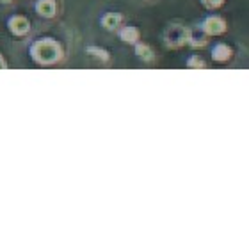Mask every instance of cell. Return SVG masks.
Segmentation results:
<instances>
[{"instance_id":"9","label":"cell","mask_w":249,"mask_h":249,"mask_svg":"<svg viewBox=\"0 0 249 249\" xmlns=\"http://www.w3.org/2000/svg\"><path fill=\"white\" fill-rule=\"evenodd\" d=\"M135 55L139 59H142L144 62L153 61V57H155V53H153L150 45H144V43H139V41L135 43Z\"/></svg>"},{"instance_id":"10","label":"cell","mask_w":249,"mask_h":249,"mask_svg":"<svg viewBox=\"0 0 249 249\" xmlns=\"http://www.w3.org/2000/svg\"><path fill=\"white\" fill-rule=\"evenodd\" d=\"M86 52H88L89 55H93V57L100 59V61H104V62L109 61V52H107L105 48H100V47H88V48H86Z\"/></svg>"},{"instance_id":"1","label":"cell","mask_w":249,"mask_h":249,"mask_svg":"<svg viewBox=\"0 0 249 249\" xmlns=\"http://www.w3.org/2000/svg\"><path fill=\"white\" fill-rule=\"evenodd\" d=\"M29 53L36 64L48 66V64H55L62 57V48L53 37H41L32 43Z\"/></svg>"},{"instance_id":"8","label":"cell","mask_w":249,"mask_h":249,"mask_svg":"<svg viewBox=\"0 0 249 249\" xmlns=\"http://www.w3.org/2000/svg\"><path fill=\"white\" fill-rule=\"evenodd\" d=\"M120 37L123 43H128V45H135V43L139 41L141 37V32L137 27L134 25H124L123 29L120 31Z\"/></svg>"},{"instance_id":"6","label":"cell","mask_w":249,"mask_h":249,"mask_svg":"<svg viewBox=\"0 0 249 249\" xmlns=\"http://www.w3.org/2000/svg\"><path fill=\"white\" fill-rule=\"evenodd\" d=\"M212 59L215 62H226L231 59L233 55V50L228 47V45H224V43H217V45H213L212 47Z\"/></svg>"},{"instance_id":"7","label":"cell","mask_w":249,"mask_h":249,"mask_svg":"<svg viewBox=\"0 0 249 249\" xmlns=\"http://www.w3.org/2000/svg\"><path fill=\"white\" fill-rule=\"evenodd\" d=\"M121 21H123V16L120 15V13H105L102 18H100V25L104 27V29H107V31H114V29H118V27L121 25Z\"/></svg>"},{"instance_id":"13","label":"cell","mask_w":249,"mask_h":249,"mask_svg":"<svg viewBox=\"0 0 249 249\" xmlns=\"http://www.w3.org/2000/svg\"><path fill=\"white\" fill-rule=\"evenodd\" d=\"M207 9H217L224 4V0H199Z\"/></svg>"},{"instance_id":"2","label":"cell","mask_w":249,"mask_h":249,"mask_svg":"<svg viewBox=\"0 0 249 249\" xmlns=\"http://www.w3.org/2000/svg\"><path fill=\"white\" fill-rule=\"evenodd\" d=\"M192 32L182 25H173L167 29L166 32V45L171 48L183 47V45H189V39H191Z\"/></svg>"},{"instance_id":"14","label":"cell","mask_w":249,"mask_h":249,"mask_svg":"<svg viewBox=\"0 0 249 249\" xmlns=\"http://www.w3.org/2000/svg\"><path fill=\"white\" fill-rule=\"evenodd\" d=\"M7 68V62H5V59L2 57V53H0V70H5Z\"/></svg>"},{"instance_id":"5","label":"cell","mask_w":249,"mask_h":249,"mask_svg":"<svg viewBox=\"0 0 249 249\" xmlns=\"http://www.w3.org/2000/svg\"><path fill=\"white\" fill-rule=\"evenodd\" d=\"M36 13L43 18H53L57 13V4L55 0H37L36 2Z\"/></svg>"},{"instance_id":"15","label":"cell","mask_w":249,"mask_h":249,"mask_svg":"<svg viewBox=\"0 0 249 249\" xmlns=\"http://www.w3.org/2000/svg\"><path fill=\"white\" fill-rule=\"evenodd\" d=\"M2 4H9V2H13V0H0Z\"/></svg>"},{"instance_id":"4","label":"cell","mask_w":249,"mask_h":249,"mask_svg":"<svg viewBox=\"0 0 249 249\" xmlns=\"http://www.w3.org/2000/svg\"><path fill=\"white\" fill-rule=\"evenodd\" d=\"M7 27H9L11 34H15V36H25L27 32L31 31V21L27 20L25 16L15 15L9 18Z\"/></svg>"},{"instance_id":"12","label":"cell","mask_w":249,"mask_h":249,"mask_svg":"<svg viewBox=\"0 0 249 249\" xmlns=\"http://www.w3.org/2000/svg\"><path fill=\"white\" fill-rule=\"evenodd\" d=\"M189 45H192V47H205L207 45V36H194V34H191Z\"/></svg>"},{"instance_id":"11","label":"cell","mask_w":249,"mask_h":249,"mask_svg":"<svg viewBox=\"0 0 249 249\" xmlns=\"http://www.w3.org/2000/svg\"><path fill=\"white\" fill-rule=\"evenodd\" d=\"M187 68H197V70H203V68H207V62L203 61L199 55L192 53L191 57L187 59Z\"/></svg>"},{"instance_id":"3","label":"cell","mask_w":249,"mask_h":249,"mask_svg":"<svg viewBox=\"0 0 249 249\" xmlns=\"http://www.w3.org/2000/svg\"><path fill=\"white\" fill-rule=\"evenodd\" d=\"M201 31L205 36H221L223 32H226V21L217 15L207 16L201 21Z\"/></svg>"}]
</instances>
